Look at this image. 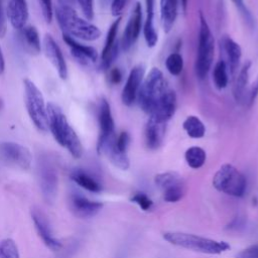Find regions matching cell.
Masks as SVG:
<instances>
[{
  "mask_svg": "<svg viewBox=\"0 0 258 258\" xmlns=\"http://www.w3.org/2000/svg\"><path fill=\"white\" fill-rule=\"evenodd\" d=\"M223 49L227 56V67L232 76H235L242 57V48L238 42L229 36L223 38Z\"/></svg>",
  "mask_w": 258,
  "mask_h": 258,
  "instance_id": "cell-21",
  "label": "cell"
},
{
  "mask_svg": "<svg viewBox=\"0 0 258 258\" xmlns=\"http://www.w3.org/2000/svg\"><path fill=\"white\" fill-rule=\"evenodd\" d=\"M1 108H2V101H1V99H0V110H1Z\"/></svg>",
  "mask_w": 258,
  "mask_h": 258,
  "instance_id": "cell-46",
  "label": "cell"
},
{
  "mask_svg": "<svg viewBox=\"0 0 258 258\" xmlns=\"http://www.w3.org/2000/svg\"><path fill=\"white\" fill-rule=\"evenodd\" d=\"M215 55V38L212 34L211 28L204 16L200 12V31H199V45L195 63L196 75L200 80H203L208 75Z\"/></svg>",
  "mask_w": 258,
  "mask_h": 258,
  "instance_id": "cell-4",
  "label": "cell"
},
{
  "mask_svg": "<svg viewBox=\"0 0 258 258\" xmlns=\"http://www.w3.org/2000/svg\"><path fill=\"white\" fill-rule=\"evenodd\" d=\"M6 28H7L6 15H5V12H4V9H3L2 0H0V38H2L5 35Z\"/></svg>",
  "mask_w": 258,
  "mask_h": 258,
  "instance_id": "cell-42",
  "label": "cell"
},
{
  "mask_svg": "<svg viewBox=\"0 0 258 258\" xmlns=\"http://www.w3.org/2000/svg\"><path fill=\"white\" fill-rule=\"evenodd\" d=\"M232 2L236 9L238 10V12L240 13V15L242 16V18L244 19V21L246 22V24L252 28L254 26V18L251 11L245 4L244 0H232Z\"/></svg>",
  "mask_w": 258,
  "mask_h": 258,
  "instance_id": "cell-33",
  "label": "cell"
},
{
  "mask_svg": "<svg viewBox=\"0 0 258 258\" xmlns=\"http://www.w3.org/2000/svg\"><path fill=\"white\" fill-rule=\"evenodd\" d=\"M0 258H20L18 246L13 239L0 240Z\"/></svg>",
  "mask_w": 258,
  "mask_h": 258,
  "instance_id": "cell-31",
  "label": "cell"
},
{
  "mask_svg": "<svg viewBox=\"0 0 258 258\" xmlns=\"http://www.w3.org/2000/svg\"><path fill=\"white\" fill-rule=\"evenodd\" d=\"M70 209L73 214L82 219H88L96 216L103 208V203L92 201L80 192H72L69 199Z\"/></svg>",
  "mask_w": 258,
  "mask_h": 258,
  "instance_id": "cell-13",
  "label": "cell"
},
{
  "mask_svg": "<svg viewBox=\"0 0 258 258\" xmlns=\"http://www.w3.org/2000/svg\"><path fill=\"white\" fill-rule=\"evenodd\" d=\"M31 219L34 224L37 235L42 240L44 245L52 251H58L62 248V244L57 240L51 231L50 225L47 221L46 216L37 208L31 209Z\"/></svg>",
  "mask_w": 258,
  "mask_h": 258,
  "instance_id": "cell-11",
  "label": "cell"
},
{
  "mask_svg": "<svg viewBox=\"0 0 258 258\" xmlns=\"http://www.w3.org/2000/svg\"><path fill=\"white\" fill-rule=\"evenodd\" d=\"M184 159L190 168H201L207 159L206 151L200 146L188 147L184 153Z\"/></svg>",
  "mask_w": 258,
  "mask_h": 258,
  "instance_id": "cell-28",
  "label": "cell"
},
{
  "mask_svg": "<svg viewBox=\"0 0 258 258\" xmlns=\"http://www.w3.org/2000/svg\"><path fill=\"white\" fill-rule=\"evenodd\" d=\"M237 258H258V245L250 246L237 254Z\"/></svg>",
  "mask_w": 258,
  "mask_h": 258,
  "instance_id": "cell-38",
  "label": "cell"
},
{
  "mask_svg": "<svg viewBox=\"0 0 258 258\" xmlns=\"http://www.w3.org/2000/svg\"><path fill=\"white\" fill-rule=\"evenodd\" d=\"M162 237L171 245L204 254H221L230 249V245L225 241H217L189 233L165 232Z\"/></svg>",
  "mask_w": 258,
  "mask_h": 258,
  "instance_id": "cell-3",
  "label": "cell"
},
{
  "mask_svg": "<svg viewBox=\"0 0 258 258\" xmlns=\"http://www.w3.org/2000/svg\"><path fill=\"white\" fill-rule=\"evenodd\" d=\"M144 72L145 70L142 64H137L131 69L121 94L122 103L124 105L131 106L137 99V95L144 78Z\"/></svg>",
  "mask_w": 258,
  "mask_h": 258,
  "instance_id": "cell-15",
  "label": "cell"
},
{
  "mask_svg": "<svg viewBox=\"0 0 258 258\" xmlns=\"http://www.w3.org/2000/svg\"><path fill=\"white\" fill-rule=\"evenodd\" d=\"M71 178L75 183L88 191L98 194L103 189L102 183L94 175L84 169H74L71 173Z\"/></svg>",
  "mask_w": 258,
  "mask_h": 258,
  "instance_id": "cell-23",
  "label": "cell"
},
{
  "mask_svg": "<svg viewBox=\"0 0 258 258\" xmlns=\"http://www.w3.org/2000/svg\"><path fill=\"white\" fill-rule=\"evenodd\" d=\"M258 97V76L256 77L255 81L253 82V84L251 85L250 91H249V95H248V106H252L253 103L255 102V100Z\"/></svg>",
  "mask_w": 258,
  "mask_h": 258,
  "instance_id": "cell-39",
  "label": "cell"
},
{
  "mask_svg": "<svg viewBox=\"0 0 258 258\" xmlns=\"http://www.w3.org/2000/svg\"><path fill=\"white\" fill-rule=\"evenodd\" d=\"M4 71H5V59H4L2 48L0 46V75H2Z\"/></svg>",
  "mask_w": 258,
  "mask_h": 258,
  "instance_id": "cell-43",
  "label": "cell"
},
{
  "mask_svg": "<svg viewBox=\"0 0 258 258\" xmlns=\"http://www.w3.org/2000/svg\"><path fill=\"white\" fill-rule=\"evenodd\" d=\"M43 49L46 57L56 70L60 79L68 77V67L60 47L50 34H46L43 38Z\"/></svg>",
  "mask_w": 258,
  "mask_h": 258,
  "instance_id": "cell-16",
  "label": "cell"
},
{
  "mask_svg": "<svg viewBox=\"0 0 258 258\" xmlns=\"http://www.w3.org/2000/svg\"><path fill=\"white\" fill-rule=\"evenodd\" d=\"M98 121L100 134L97 143H101L115 134V123L111 112V107L106 99H102L98 109Z\"/></svg>",
  "mask_w": 258,
  "mask_h": 258,
  "instance_id": "cell-18",
  "label": "cell"
},
{
  "mask_svg": "<svg viewBox=\"0 0 258 258\" xmlns=\"http://www.w3.org/2000/svg\"><path fill=\"white\" fill-rule=\"evenodd\" d=\"M121 22V17L119 16L109 27V30L107 32V36H106V40H105V45L103 47L102 53H101V59H104L113 49V47L115 46L116 42V36H117V32H118V28Z\"/></svg>",
  "mask_w": 258,
  "mask_h": 258,
  "instance_id": "cell-30",
  "label": "cell"
},
{
  "mask_svg": "<svg viewBox=\"0 0 258 258\" xmlns=\"http://www.w3.org/2000/svg\"><path fill=\"white\" fill-rule=\"evenodd\" d=\"M126 1L127 0H112V3H111L112 15L119 16L125 7Z\"/></svg>",
  "mask_w": 258,
  "mask_h": 258,
  "instance_id": "cell-40",
  "label": "cell"
},
{
  "mask_svg": "<svg viewBox=\"0 0 258 258\" xmlns=\"http://www.w3.org/2000/svg\"><path fill=\"white\" fill-rule=\"evenodd\" d=\"M153 19H154V0H146V19L143 26V34H144L146 44L149 47L155 46L158 40Z\"/></svg>",
  "mask_w": 258,
  "mask_h": 258,
  "instance_id": "cell-24",
  "label": "cell"
},
{
  "mask_svg": "<svg viewBox=\"0 0 258 258\" xmlns=\"http://www.w3.org/2000/svg\"><path fill=\"white\" fill-rule=\"evenodd\" d=\"M177 0H160V17L165 32H169L177 16Z\"/></svg>",
  "mask_w": 258,
  "mask_h": 258,
  "instance_id": "cell-25",
  "label": "cell"
},
{
  "mask_svg": "<svg viewBox=\"0 0 258 258\" xmlns=\"http://www.w3.org/2000/svg\"><path fill=\"white\" fill-rule=\"evenodd\" d=\"M165 129L166 123L157 122L149 117L144 129V139L148 149L155 150L160 147L165 135Z\"/></svg>",
  "mask_w": 258,
  "mask_h": 258,
  "instance_id": "cell-20",
  "label": "cell"
},
{
  "mask_svg": "<svg viewBox=\"0 0 258 258\" xmlns=\"http://www.w3.org/2000/svg\"><path fill=\"white\" fill-rule=\"evenodd\" d=\"M130 200L131 202L135 203L142 211H149L153 206L152 200L149 199V197L144 192H135Z\"/></svg>",
  "mask_w": 258,
  "mask_h": 258,
  "instance_id": "cell-34",
  "label": "cell"
},
{
  "mask_svg": "<svg viewBox=\"0 0 258 258\" xmlns=\"http://www.w3.org/2000/svg\"><path fill=\"white\" fill-rule=\"evenodd\" d=\"M55 16L63 34L75 39L94 41L101 36V30L98 26L81 18L73 7L57 6Z\"/></svg>",
  "mask_w": 258,
  "mask_h": 258,
  "instance_id": "cell-2",
  "label": "cell"
},
{
  "mask_svg": "<svg viewBox=\"0 0 258 258\" xmlns=\"http://www.w3.org/2000/svg\"><path fill=\"white\" fill-rule=\"evenodd\" d=\"M78 3L87 20H92L94 18V0H78Z\"/></svg>",
  "mask_w": 258,
  "mask_h": 258,
  "instance_id": "cell-36",
  "label": "cell"
},
{
  "mask_svg": "<svg viewBox=\"0 0 258 258\" xmlns=\"http://www.w3.org/2000/svg\"><path fill=\"white\" fill-rule=\"evenodd\" d=\"M38 2H39V6H40L41 13H42L44 20L46 22L50 23V21L52 20V16H53L51 0H38Z\"/></svg>",
  "mask_w": 258,
  "mask_h": 258,
  "instance_id": "cell-37",
  "label": "cell"
},
{
  "mask_svg": "<svg viewBox=\"0 0 258 258\" xmlns=\"http://www.w3.org/2000/svg\"><path fill=\"white\" fill-rule=\"evenodd\" d=\"M130 143V136L126 131H122L119 135H116L115 137V144L116 147L124 153H127V149Z\"/></svg>",
  "mask_w": 258,
  "mask_h": 258,
  "instance_id": "cell-35",
  "label": "cell"
},
{
  "mask_svg": "<svg viewBox=\"0 0 258 258\" xmlns=\"http://www.w3.org/2000/svg\"><path fill=\"white\" fill-rule=\"evenodd\" d=\"M142 24V7L139 2L135 4V7L132 10L130 18L126 24L125 30L123 32L121 45L123 50L127 51L131 48V46L136 42Z\"/></svg>",
  "mask_w": 258,
  "mask_h": 258,
  "instance_id": "cell-14",
  "label": "cell"
},
{
  "mask_svg": "<svg viewBox=\"0 0 258 258\" xmlns=\"http://www.w3.org/2000/svg\"><path fill=\"white\" fill-rule=\"evenodd\" d=\"M20 31V42L23 48L32 55H37L41 50L40 37L37 29L32 25H26Z\"/></svg>",
  "mask_w": 258,
  "mask_h": 258,
  "instance_id": "cell-22",
  "label": "cell"
},
{
  "mask_svg": "<svg viewBox=\"0 0 258 258\" xmlns=\"http://www.w3.org/2000/svg\"><path fill=\"white\" fill-rule=\"evenodd\" d=\"M214 187L231 197L240 198L245 195L247 180L245 175L240 172L234 165L223 164L213 177Z\"/></svg>",
  "mask_w": 258,
  "mask_h": 258,
  "instance_id": "cell-7",
  "label": "cell"
},
{
  "mask_svg": "<svg viewBox=\"0 0 258 258\" xmlns=\"http://www.w3.org/2000/svg\"><path fill=\"white\" fill-rule=\"evenodd\" d=\"M38 176L43 199L46 203H52L57 192V173L54 165L46 156L39 158Z\"/></svg>",
  "mask_w": 258,
  "mask_h": 258,
  "instance_id": "cell-10",
  "label": "cell"
},
{
  "mask_svg": "<svg viewBox=\"0 0 258 258\" xmlns=\"http://www.w3.org/2000/svg\"><path fill=\"white\" fill-rule=\"evenodd\" d=\"M7 17L13 28L20 30L26 26L28 19V6L26 0H9Z\"/></svg>",
  "mask_w": 258,
  "mask_h": 258,
  "instance_id": "cell-19",
  "label": "cell"
},
{
  "mask_svg": "<svg viewBox=\"0 0 258 258\" xmlns=\"http://www.w3.org/2000/svg\"><path fill=\"white\" fill-rule=\"evenodd\" d=\"M108 80L112 85H117L122 81V73L118 68L110 70L108 75Z\"/></svg>",
  "mask_w": 258,
  "mask_h": 258,
  "instance_id": "cell-41",
  "label": "cell"
},
{
  "mask_svg": "<svg viewBox=\"0 0 258 258\" xmlns=\"http://www.w3.org/2000/svg\"><path fill=\"white\" fill-rule=\"evenodd\" d=\"M48 130L51 132L55 141L64 147L73 157L81 158L83 155V145L76 131L70 125L66 115L56 104L47 105Z\"/></svg>",
  "mask_w": 258,
  "mask_h": 258,
  "instance_id": "cell-1",
  "label": "cell"
},
{
  "mask_svg": "<svg viewBox=\"0 0 258 258\" xmlns=\"http://www.w3.org/2000/svg\"><path fill=\"white\" fill-rule=\"evenodd\" d=\"M58 6L61 7H73V0H57Z\"/></svg>",
  "mask_w": 258,
  "mask_h": 258,
  "instance_id": "cell-44",
  "label": "cell"
},
{
  "mask_svg": "<svg viewBox=\"0 0 258 258\" xmlns=\"http://www.w3.org/2000/svg\"><path fill=\"white\" fill-rule=\"evenodd\" d=\"M213 81L215 86L219 90L225 89L227 87L229 82V77H228V67L225 60L221 59L215 64L213 70Z\"/></svg>",
  "mask_w": 258,
  "mask_h": 258,
  "instance_id": "cell-29",
  "label": "cell"
},
{
  "mask_svg": "<svg viewBox=\"0 0 258 258\" xmlns=\"http://www.w3.org/2000/svg\"><path fill=\"white\" fill-rule=\"evenodd\" d=\"M251 68V61L246 60L242 68L239 71L238 77L236 79V83L234 86V97L235 100L241 103L245 97V90L249 80V72Z\"/></svg>",
  "mask_w": 258,
  "mask_h": 258,
  "instance_id": "cell-26",
  "label": "cell"
},
{
  "mask_svg": "<svg viewBox=\"0 0 258 258\" xmlns=\"http://www.w3.org/2000/svg\"><path fill=\"white\" fill-rule=\"evenodd\" d=\"M176 109V94L171 89H166L155 103L149 117L160 123H167L172 118Z\"/></svg>",
  "mask_w": 258,
  "mask_h": 258,
  "instance_id": "cell-12",
  "label": "cell"
},
{
  "mask_svg": "<svg viewBox=\"0 0 258 258\" xmlns=\"http://www.w3.org/2000/svg\"><path fill=\"white\" fill-rule=\"evenodd\" d=\"M180 2H181V6H182L183 11H186V7H187V0H180Z\"/></svg>",
  "mask_w": 258,
  "mask_h": 258,
  "instance_id": "cell-45",
  "label": "cell"
},
{
  "mask_svg": "<svg viewBox=\"0 0 258 258\" xmlns=\"http://www.w3.org/2000/svg\"><path fill=\"white\" fill-rule=\"evenodd\" d=\"M182 128L189 137L195 139L204 137L206 133V127L204 123L199 117L195 115L187 116L184 119V121L182 122Z\"/></svg>",
  "mask_w": 258,
  "mask_h": 258,
  "instance_id": "cell-27",
  "label": "cell"
},
{
  "mask_svg": "<svg viewBox=\"0 0 258 258\" xmlns=\"http://www.w3.org/2000/svg\"><path fill=\"white\" fill-rule=\"evenodd\" d=\"M23 87L25 107L30 120L39 131L46 132L48 130L47 106L42 93L29 79L23 80Z\"/></svg>",
  "mask_w": 258,
  "mask_h": 258,
  "instance_id": "cell-5",
  "label": "cell"
},
{
  "mask_svg": "<svg viewBox=\"0 0 258 258\" xmlns=\"http://www.w3.org/2000/svg\"><path fill=\"white\" fill-rule=\"evenodd\" d=\"M0 161L6 165L27 170L31 166L32 155L27 147L13 141L0 142Z\"/></svg>",
  "mask_w": 258,
  "mask_h": 258,
  "instance_id": "cell-9",
  "label": "cell"
},
{
  "mask_svg": "<svg viewBox=\"0 0 258 258\" xmlns=\"http://www.w3.org/2000/svg\"><path fill=\"white\" fill-rule=\"evenodd\" d=\"M62 39L66 42V44L70 47L72 55L81 64L88 66L92 62L97 61L98 51L93 46L83 44L79 42L77 39L67 34H62Z\"/></svg>",
  "mask_w": 258,
  "mask_h": 258,
  "instance_id": "cell-17",
  "label": "cell"
},
{
  "mask_svg": "<svg viewBox=\"0 0 258 258\" xmlns=\"http://www.w3.org/2000/svg\"><path fill=\"white\" fill-rule=\"evenodd\" d=\"M167 89L163 73L158 68H152L140 86L137 100L140 108L150 114L155 103Z\"/></svg>",
  "mask_w": 258,
  "mask_h": 258,
  "instance_id": "cell-6",
  "label": "cell"
},
{
  "mask_svg": "<svg viewBox=\"0 0 258 258\" xmlns=\"http://www.w3.org/2000/svg\"><path fill=\"white\" fill-rule=\"evenodd\" d=\"M154 182L161 190L163 200L167 203H176L180 201L186 192L183 178L175 171H166L156 174Z\"/></svg>",
  "mask_w": 258,
  "mask_h": 258,
  "instance_id": "cell-8",
  "label": "cell"
},
{
  "mask_svg": "<svg viewBox=\"0 0 258 258\" xmlns=\"http://www.w3.org/2000/svg\"><path fill=\"white\" fill-rule=\"evenodd\" d=\"M165 67L172 76H178L183 69V58L178 52L170 53L165 59Z\"/></svg>",
  "mask_w": 258,
  "mask_h": 258,
  "instance_id": "cell-32",
  "label": "cell"
}]
</instances>
